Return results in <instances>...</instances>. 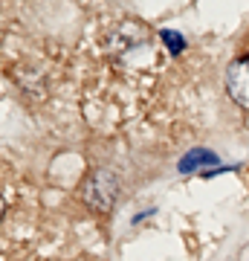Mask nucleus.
<instances>
[{
    "label": "nucleus",
    "mask_w": 249,
    "mask_h": 261,
    "mask_svg": "<svg viewBox=\"0 0 249 261\" xmlns=\"http://www.w3.org/2000/svg\"><path fill=\"white\" fill-rule=\"evenodd\" d=\"M116 195H119V177L113 174L110 168H96L90 177L84 180L81 197H84V203L90 209H96V212L110 209Z\"/></svg>",
    "instance_id": "obj_1"
},
{
    "label": "nucleus",
    "mask_w": 249,
    "mask_h": 261,
    "mask_svg": "<svg viewBox=\"0 0 249 261\" xmlns=\"http://www.w3.org/2000/svg\"><path fill=\"white\" fill-rule=\"evenodd\" d=\"M226 90L235 99V105L249 111V56L229 64V70H226Z\"/></svg>",
    "instance_id": "obj_2"
},
{
    "label": "nucleus",
    "mask_w": 249,
    "mask_h": 261,
    "mask_svg": "<svg viewBox=\"0 0 249 261\" xmlns=\"http://www.w3.org/2000/svg\"><path fill=\"white\" fill-rule=\"evenodd\" d=\"M206 163H217V157H214L212 151H206V148L188 151V154H185V157L180 160V171H191V168L206 166Z\"/></svg>",
    "instance_id": "obj_3"
},
{
    "label": "nucleus",
    "mask_w": 249,
    "mask_h": 261,
    "mask_svg": "<svg viewBox=\"0 0 249 261\" xmlns=\"http://www.w3.org/2000/svg\"><path fill=\"white\" fill-rule=\"evenodd\" d=\"M159 38H162V41L168 44V49H171V53H180V49L185 47V41H183V35H180V32H171V29H162V32H159Z\"/></svg>",
    "instance_id": "obj_4"
}]
</instances>
